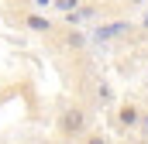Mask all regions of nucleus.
Instances as JSON below:
<instances>
[{
    "mask_svg": "<svg viewBox=\"0 0 148 144\" xmlns=\"http://www.w3.org/2000/svg\"><path fill=\"white\" fill-rule=\"evenodd\" d=\"M83 127H86V110H83V107H69V110H62V117H59V130H62L66 137L79 134Z\"/></svg>",
    "mask_w": 148,
    "mask_h": 144,
    "instance_id": "obj_1",
    "label": "nucleus"
},
{
    "mask_svg": "<svg viewBox=\"0 0 148 144\" xmlns=\"http://www.w3.org/2000/svg\"><path fill=\"white\" fill-rule=\"evenodd\" d=\"M117 117H121V124H124V127H134V124L141 120V110H138V107H121Z\"/></svg>",
    "mask_w": 148,
    "mask_h": 144,
    "instance_id": "obj_2",
    "label": "nucleus"
},
{
    "mask_svg": "<svg viewBox=\"0 0 148 144\" xmlns=\"http://www.w3.org/2000/svg\"><path fill=\"white\" fill-rule=\"evenodd\" d=\"M28 28H31V31H48V21L38 17V14H31V17H28Z\"/></svg>",
    "mask_w": 148,
    "mask_h": 144,
    "instance_id": "obj_3",
    "label": "nucleus"
},
{
    "mask_svg": "<svg viewBox=\"0 0 148 144\" xmlns=\"http://www.w3.org/2000/svg\"><path fill=\"white\" fill-rule=\"evenodd\" d=\"M124 28H127V24H107V31H103L100 38H114V35H121Z\"/></svg>",
    "mask_w": 148,
    "mask_h": 144,
    "instance_id": "obj_4",
    "label": "nucleus"
},
{
    "mask_svg": "<svg viewBox=\"0 0 148 144\" xmlns=\"http://www.w3.org/2000/svg\"><path fill=\"white\" fill-rule=\"evenodd\" d=\"M55 3H59V10H76L79 0H55Z\"/></svg>",
    "mask_w": 148,
    "mask_h": 144,
    "instance_id": "obj_5",
    "label": "nucleus"
},
{
    "mask_svg": "<svg viewBox=\"0 0 148 144\" xmlns=\"http://www.w3.org/2000/svg\"><path fill=\"white\" fill-rule=\"evenodd\" d=\"M86 144H107V141H103V137H90Z\"/></svg>",
    "mask_w": 148,
    "mask_h": 144,
    "instance_id": "obj_6",
    "label": "nucleus"
},
{
    "mask_svg": "<svg viewBox=\"0 0 148 144\" xmlns=\"http://www.w3.org/2000/svg\"><path fill=\"white\" fill-rule=\"evenodd\" d=\"M131 3H145V0H131Z\"/></svg>",
    "mask_w": 148,
    "mask_h": 144,
    "instance_id": "obj_7",
    "label": "nucleus"
},
{
    "mask_svg": "<svg viewBox=\"0 0 148 144\" xmlns=\"http://www.w3.org/2000/svg\"><path fill=\"white\" fill-rule=\"evenodd\" d=\"M145 124H148V117H145Z\"/></svg>",
    "mask_w": 148,
    "mask_h": 144,
    "instance_id": "obj_8",
    "label": "nucleus"
}]
</instances>
